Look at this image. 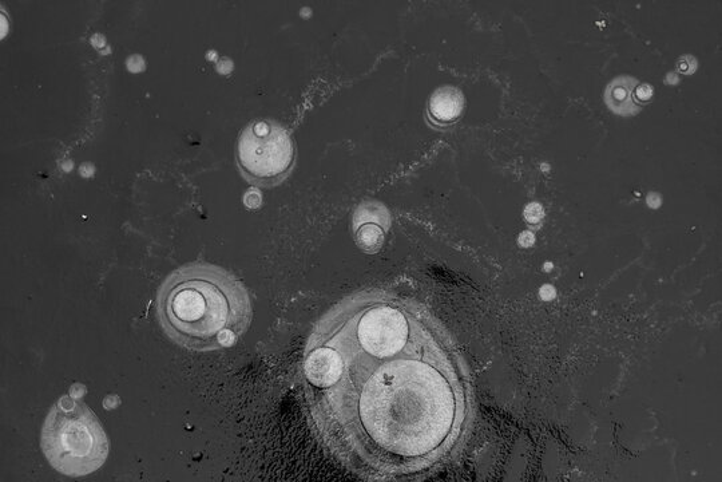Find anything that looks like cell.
<instances>
[{"mask_svg": "<svg viewBox=\"0 0 722 482\" xmlns=\"http://www.w3.org/2000/svg\"><path fill=\"white\" fill-rule=\"evenodd\" d=\"M303 370L321 442L361 477L422 472L462 434V365L427 311L394 291L367 288L329 308L309 335Z\"/></svg>", "mask_w": 722, "mask_h": 482, "instance_id": "obj_1", "label": "cell"}, {"mask_svg": "<svg viewBox=\"0 0 722 482\" xmlns=\"http://www.w3.org/2000/svg\"><path fill=\"white\" fill-rule=\"evenodd\" d=\"M157 314L176 345L206 353L236 345L252 325L253 308L240 279L214 264L193 263L161 284Z\"/></svg>", "mask_w": 722, "mask_h": 482, "instance_id": "obj_2", "label": "cell"}, {"mask_svg": "<svg viewBox=\"0 0 722 482\" xmlns=\"http://www.w3.org/2000/svg\"><path fill=\"white\" fill-rule=\"evenodd\" d=\"M42 450L57 472L83 477L101 468L109 456V440L101 422L82 399L59 398L42 429Z\"/></svg>", "mask_w": 722, "mask_h": 482, "instance_id": "obj_3", "label": "cell"}, {"mask_svg": "<svg viewBox=\"0 0 722 482\" xmlns=\"http://www.w3.org/2000/svg\"><path fill=\"white\" fill-rule=\"evenodd\" d=\"M296 160L295 138L275 120L249 122L238 136L237 168L253 187H279L295 171Z\"/></svg>", "mask_w": 722, "mask_h": 482, "instance_id": "obj_4", "label": "cell"}, {"mask_svg": "<svg viewBox=\"0 0 722 482\" xmlns=\"http://www.w3.org/2000/svg\"><path fill=\"white\" fill-rule=\"evenodd\" d=\"M464 110L462 90L443 86L432 93L427 105V118L436 128H447L460 120Z\"/></svg>", "mask_w": 722, "mask_h": 482, "instance_id": "obj_5", "label": "cell"}, {"mask_svg": "<svg viewBox=\"0 0 722 482\" xmlns=\"http://www.w3.org/2000/svg\"><path fill=\"white\" fill-rule=\"evenodd\" d=\"M640 84L638 79L621 75L608 85L605 90V102L608 108L618 116L629 117L640 113L641 106L634 102L633 92Z\"/></svg>", "mask_w": 722, "mask_h": 482, "instance_id": "obj_6", "label": "cell"}, {"mask_svg": "<svg viewBox=\"0 0 722 482\" xmlns=\"http://www.w3.org/2000/svg\"><path fill=\"white\" fill-rule=\"evenodd\" d=\"M653 96V86L648 84H638L633 92L634 102H636L638 106H641V108L642 106L649 104V102L652 101Z\"/></svg>", "mask_w": 722, "mask_h": 482, "instance_id": "obj_7", "label": "cell"}, {"mask_svg": "<svg viewBox=\"0 0 722 482\" xmlns=\"http://www.w3.org/2000/svg\"><path fill=\"white\" fill-rule=\"evenodd\" d=\"M545 217V211H543L542 205L538 203H531L527 205L525 209V219L529 224H539Z\"/></svg>", "mask_w": 722, "mask_h": 482, "instance_id": "obj_8", "label": "cell"}, {"mask_svg": "<svg viewBox=\"0 0 722 482\" xmlns=\"http://www.w3.org/2000/svg\"><path fill=\"white\" fill-rule=\"evenodd\" d=\"M519 241H521V246L523 247H530L533 246L535 237L533 233L525 232L521 237H519Z\"/></svg>", "mask_w": 722, "mask_h": 482, "instance_id": "obj_9", "label": "cell"}]
</instances>
